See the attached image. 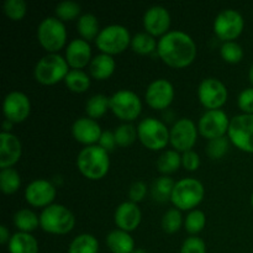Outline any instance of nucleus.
<instances>
[{
    "label": "nucleus",
    "mask_w": 253,
    "mask_h": 253,
    "mask_svg": "<svg viewBox=\"0 0 253 253\" xmlns=\"http://www.w3.org/2000/svg\"><path fill=\"white\" fill-rule=\"evenodd\" d=\"M157 51L166 64L174 68H183L194 61L197 46L189 35L175 30L163 35L158 42Z\"/></svg>",
    "instance_id": "obj_1"
},
{
    "label": "nucleus",
    "mask_w": 253,
    "mask_h": 253,
    "mask_svg": "<svg viewBox=\"0 0 253 253\" xmlns=\"http://www.w3.org/2000/svg\"><path fill=\"white\" fill-rule=\"evenodd\" d=\"M77 166L84 177L89 179H100L106 174L110 166L108 151L100 146H86L79 152Z\"/></svg>",
    "instance_id": "obj_2"
},
{
    "label": "nucleus",
    "mask_w": 253,
    "mask_h": 253,
    "mask_svg": "<svg viewBox=\"0 0 253 253\" xmlns=\"http://www.w3.org/2000/svg\"><path fill=\"white\" fill-rule=\"evenodd\" d=\"M74 215L69 209L59 204H51L44 208L40 216V225L49 234L64 235L74 227Z\"/></svg>",
    "instance_id": "obj_3"
},
{
    "label": "nucleus",
    "mask_w": 253,
    "mask_h": 253,
    "mask_svg": "<svg viewBox=\"0 0 253 253\" xmlns=\"http://www.w3.org/2000/svg\"><path fill=\"white\" fill-rule=\"evenodd\" d=\"M68 74V63L57 53H49L42 57L35 67V78L42 84H54L64 79Z\"/></svg>",
    "instance_id": "obj_4"
},
{
    "label": "nucleus",
    "mask_w": 253,
    "mask_h": 253,
    "mask_svg": "<svg viewBox=\"0 0 253 253\" xmlns=\"http://www.w3.org/2000/svg\"><path fill=\"white\" fill-rule=\"evenodd\" d=\"M204 197V187L202 183L193 178H184L175 183L172 193L173 204L182 210L195 208Z\"/></svg>",
    "instance_id": "obj_5"
},
{
    "label": "nucleus",
    "mask_w": 253,
    "mask_h": 253,
    "mask_svg": "<svg viewBox=\"0 0 253 253\" xmlns=\"http://www.w3.org/2000/svg\"><path fill=\"white\" fill-rule=\"evenodd\" d=\"M67 32L63 22L57 17H46L37 29V39L44 49L57 52L64 46Z\"/></svg>",
    "instance_id": "obj_6"
},
{
    "label": "nucleus",
    "mask_w": 253,
    "mask_h": 253,
    "mask_svg": "<svg viewBox=\"0 0 253 253\" xmlns=\"http://www.w3.org/2000/svg\"><path fill=\"white\" fill-rule=\"evenodd\" d=\"M131 42L130 32L121 25H110L100 31L95 40L99 49L106 54H116L123 52Z\"/></svg>",
    "instance_id": "obj_7"
},
{
    "label": "nucleus",
    "mask_w": 253,
    "mask_h": 253,
    "mask_svg": "<svg viewBox=\"0 0 253 253\" xmlns=\"http://www.w3.org/2000/svg\"><path fill=\"white\" fill-rule=\"evenodd\" d=\"M138 137L147 148L153 151L165 148L169 140V132L163 123L155 118H146L138 124Z\"/></svg>",
    "instance_id": "obj_8"
},
{
    "label": "nucleus",
    "mask_w": 253,
    "mask_h": 253,
    "mask_svg": "<svg viewBox=\"0 0 253 253\" xmlns=\"http://www.w3.org/2000/svg\"><path fill=\"white\" fill-rule=\"evenodd\" d=\"M227 132L237 148L253 153V114H242L232 118Z\"/></svg>",
    "instance_id": "obj_9"
},
{
    "label": "nucleus",
    "mask_w": 253,
    "mask_h": 253,
    "mask_svg": "<svg viewBox=\"0 0 253 253\" xmlns=\"http://www.w3.org/2000/svg\"><path fill=\"white\" fill-rule=\"evenodd\" d=\"M141 100L133 91L119 90L110 98V108L121 120H135L141 113Z\"/></svg>",
    "instance_id": "obj_10"
},
{
    "label": "nucleus",
    "mask_w": 253,
    "mask_h": 253,
    "mask_svg": "<svg viewBox=\"0 0 253 253\" xmlns=\"http://www.w3.org/2000/svg\"><path fill=\"white\" fill-rule=\"evenodd\" d=\"M244 30V19L234 9L222 10L214 21V31L224 41L229 42L239 36Z\"/></svg>",
    "instance_id": "obj_11"
},
{
    "label": "nucleus",
    "mask_w": 253,
    "mask_h": 253,
    "mask_svg": "<svg viewBox=\"0 0 253 253\" xmlns=\"http://www.w3.org/2000/svg\"><path fill=\"white\" fill-rule=\"evenodd\" d=\"M199 100L205 108L216 110L222 106L227 99V89L216 78H207L200 83L198 89Z\"/></svg>",
    "instance_id": "obj_12"
},
{
    "label": "nucleus",
    "mask_w": 253,
    "mask_h": 253,
    "mask_svg": "<svg viewBox=\"0 0 253 253\" xmlns=\"http://www.w3.org/2000/svg\"><path fill=\"white\" fill-rule=\"evenodd\" d=\"M230 121L222 110H208L199 121V131L209 140L222 137L229 131Z\"/></svg>",
    "instance_id": "obj_13"
},
{
    "label": "nucleus",
    "mask_w": 253,
    "mask_h": 253,
    "mask_svg": "<svg viewBox=\"0 0 253 253\" xmlns=\"http://www.w3.org/2000/svg\"><path fill=\"white\" fill-rule=\"evenodd\" d=\"M169 141L177 151L187 152L197 141V127L190 119H180L173 125L169 132Z\"/></svg>",
    "instance_id": "obj_14"
},
{
    "label": "nucleus",
    "mask_w": 253,
    "mask_h": 253,
    "mask_svg": "<svg viewBox=\"0 0 253 253\" xmlns=\"http://www.w3.org/2000/svg\"><path fill=\"white\" fill-rule=\"evenodd\" d=\"M174 90L167 79H157L148 85L146 90V101L153 109H166L172 103Z\"/></svg>",
    "instance_id": "obj_15"
},
{
    "label": "nucleus",
    "mask_w": 253,
    "mask_h": 253,
    "mask_svg": "<svg viewBox=\"0 0 253 253\" xmlns=\"http://www.w3.org/2000/svg\"><path fill=\"white\" fill-rule=\"evenodd\" d=\"M2 109H4L6 120L11 123H21L29 116L31 105H30L29 98L24 93L11 91L5 96Z\"/></svg>",
    "instance_id": "obj_16"
},
{
    "label": "nucleus",
    "mask_w": 253,
    "mask_h": 253,
    "mask_svg": "<svg viewBox=\"0 0 253 253\" xmlns=\"http://www.w3.org/2000/svg\"><path fill=\"white\" fill-rule=\"evenodd\" d=\"M56 197V189L48 180L37 179L27 185L25 198L34 207H48Z\"/></svg>",
    "instance_id": "obj_17"
},
{
    "label": "nucleus",
    "mask_w": 253,
    "mask_h": 253,
    "mask_svg": "<svg viewBox=\"0 0 253 253\" xmlns=\"http://www.w3.org/2000/svg\"><path fill=\"white\" fill-rule=\"evenodd\" d=\"M143 25L150 35H162L169 29L170 15L166 7L156 5L150 7L143 16Z\"/></svg>",
    "instance_id": "obj_18"
},
{
    "label": "nucleus",
    "mask_w": 253,
    "mask_h": 253,
    "mask_svg": "<svg viewBox=\"0 0 253 253\" xmlns=\"http://www.w3.org/2000/svg\"><path fill=\"white\" fill-rule=\"evenodd\" d=\"M0 167L10 168L19 161L21 156V142L15 135L2 131L0 133Z\"/></svg>",
    "instance_id": "obj_19"
},
{
    "label": "nucleus",
    "mask_w": 253,
    "mask_h": 253,
    "mask_svg": "<svg viewBox=\"0 0 253 253\" xmlns=\"http://www.w3.org/2000/svg\"><path fill=\"white\" fill-rule=\"evenodd\" d=\"M72 133L78 142L90 145L100 140L101 128L95 120L89 118H81L72 126Z\"/></svg>",
    "instance_id": "obj_20"
},
{
    "label": "nucleus",
    "mask_w": 253,
    "mask_h": 253,
    "mask_svg": "<svg viewBox=\"0 0 253 253\" xmlns=\"http://www.w3.org/2000/svg\"><path fill=\"white\" fill-rule=\"evenodd\" d=\"M115 222L119 229L130 232L135 230L141 222V211L132 202H126L119 205L115 211Z\"/></svg>",
    "instance_id": "obj_21"
},
{
    "label": "nucleus",
    "mask_w": 253,
    "mask_h": 253,
    "mask_svg": "<svg viewBox=\"0 0 253 253\" xmlns=\"http://www.w3.org/2000/svg\"><path fill=\"white\" fill-rule=\"evenodd\" d=\"M90 49V44L85 40H73L66 49L67 63L76 69L83 68L89 63L91 54Z\"/></svg>",
    "instance_id": "obj_22"
},
{
    "label": "nucleus",
    "mask_w": 253,
    "mask_h": 253,
    "mask_svg": "<svg viewBox=\"0 0 253 253\" xmlns=\"http://www.w3.org/2000/svg\"><path fill=\"white\" fill-rule=\"evenodd\" d=\"M106 245L113 253H132L135 242L128 232L114 230L106 236Z\"/></svg>",
    "instance_id": "obj_23"
},
{
    "label": "nucleus",
    "mask_w": 253,
    "mask_h": 253,
    "mask_svg": "<svg viewBox=\"0 0 253 253\" xmlns=\"http://www.w3.org/2000/svg\"><path fill=\"white\" fill-rule=\"evenodd\" d=\"M115 69V61L110 54L101 53L94 57L89 66L90 74L95 79H106L114 73Z\"/></svg>",
    "instance_id": "obj_24"
},
{
    "label": "nucleus",
    "mask_w": 253,
    "mask_h": 253,
    "mask_svg": "<svg viewBox=\"0 0 253 253\" xmlns=\"http://www.w3.org/2000/svg\"><path fill=\"white\" fill-rule=\"evenodd\" d=\"M10 253H37L39 244L32 235L27 232H16L9 241Z\"/></svg>",
    "instance_id": "obj_25"
},
{
    "label": "nucleus",
    "mask_w": 253,
    "mask_h": 253,
    "mask_svg": "<svg viewBox=\"0 0 253 253\" xmlns=\"http://www.w3.org/2000/svg\"><path fill=\"white\" fill-rule=\"evenodd\" d=\"M99 242L93 235L83 234L77 236L69 245L68 253H98Z\"/></svg>",
    "instance_id": "obj_26"
},
{
    "label": "nucleus",
    "mask_w": 253,
    "mask_h": 253,
    "mask_svg": "<svg viewBox=\"0 0 253 253\" xmlns=\"http://www.w3.org/2000/svg\"><path fill=\"white\" fill-rule=\"evenodd\" d=\"M174 182L172 178L161 177L153 182L152 188H151V194L152 198L158 203H166L168 199L172 198L173 188H174Z\"/></svg>",
    "instance_id": "obj_27"
},
{
    "label": "nucleus",
    "mask_w": 253,
    "mask_h": 253,
    "mask_svg": "<svg viewBox=\"0 0 253 253\" xmlns=\"http://www.w3.org/2000/svg\"><path fill=\"white\" fill-rule=\"evenodd\" d=\"M78 32L82 35L83 39L86 40H96L99 32V21L93 14H84L78 20Z\"/></svg>",
    "instance_id": "obj_28"
},
{
    "label": "nucleus",
    "mask_w": 253,
    "mask_h": 253,
    "mask_svg": "<svg viewBox=\"0 0 253 253\" xmlns=\"http://www.w3.org/2000/svg\"><path fill=\"white\" fill-rule=\"evenodd\" d=\"M14 224L17 229L21 230V232L29 234L30 231H34V230L37 229L40 224V219L31 210L21 209L14 215Z\"/></svg>",
    "instance_id": "obj_29"
},
{
    "label": "nucleus",
    "mask_w": 253,
    "mask_h": 253,
    "mask_svg": "<svg viewBox=\"0 0 253 253\" xmlns=\"http://www.w3.org/2000/svg\"><path fill=\"white\" fill-rule=\"evenodd\" d=\"M64 82H66V85L76 93H83L90 86V79H89L88 74L84 73L81 69L69 71L64 78Z\"/></svg>",
    "instance_id": "obj_30"
},
{
    "label": "nucleus",
    "mask_w": 253,
    "mask_h": 253,
    "mask_svg": "<svg viewBox=\"0 0 253 253\" xmlns=\"http://www.w3.org/2000/svg\"><path fill=\"white\" fill-rule=\"evenodd\" d=\"M110 106V99L103 94L93 95L85 104V111L91 119H98L106 113Z\"/></svg>",
    "instance_id": "obj_31"
},
{
    "label": "nucleus",
    "mask_w": 253,
    "mask_h": 253,
    "mask_svg": "<svg viewBox=\"0 0 253 253\" xmlns=\"http://www.w3.org/2000/svg\"><path fill=\"white\" fill-rule=\"evenodd\" d=\"M21 180L19 173L12 168H5L0 172V188L5 194H12L19 189Z\"/></svg>",
    "instance_id": "obj_32"
},
{
    "label": "nucleus",
    "mask_w": 253,
    "mask_h": 253,
    "mask_svg": "<svg viewBox=\"0 0 253 253\" xmlns=\"http://www.w3.org/2000/svg\"><path fill=\"white\" fill-rule=\"evenodd\" d=\"M182 157L177 151H166L157 161V169L162 173H173L179 168Z\"/></svg>",
    "instance_id": "obj_33"
},
{
    "label": "nucleus",
    "mask_w": 253,
    "mask_h": 253,
    "mask_svg": "<svg viewBox=\"0 0 253 253\" xmlns=\"http://www.w3.org/2000/svg\"><path fill=\"white\" fill-rule=\"evenodd\" d=\"M131 46L136 53L148 54L155 51L157 43H156V40L153 39L152 35L140 32V34H136L133 39L131 40Z\"/></svg>",
    "instance_id": "obj_34"
},
{
    "label": "nucleus",
    "mask_w": 253,
    "mask_h": 253,
    "mask_svg": "<svg viewBox=\"0 0 253 253\" xmlns=\"http://www.w3.org/2000/svg\"><path fill=\"white\" fill-rule=\"evenodd\" d=\"M114 135H115L116 143L121 147H126V146H130L136 140L137 131H136L135 126L132 124H123L119 127H116Z\"/></svg>",
    "instance_id": "obj_35"
},
{
    "label": "nucleus",
    "mask_w": 253,
    "mask_h": 253,
    "mask_svg": "<svg viewBox=\"0 0 253 253\" xmlns=\"http://www.w3.org/2000/svg\"><path fill=\"white\" fill-rule=\"evenodd\" d=\"M220 52H221L222 58L226 62H229V63H237L244 57V49H242V47L234 41L225 42L221 46Z\"/></svg>",
    "instance_id": "obj_36"
},
{
    "label": "nucleus",
    "mask_w": 253,
    "mask_h": 253,
    "mask_svg": "<svg viewBox=\"0 0 253 253\" xmlns=\"http://www.w3.org/2000/svg\"><path fill=\"white\" fill-rule=\"evenodd\" d=\"M227 150H229V140L225 136L210 140L207 145V155L211 160L221 158L227 152Z\"/></svg>",
    "instance_id": "obj_37"
},
{
    "label": "nucleus",
    "mask_w": 253,
    "mask_h": 253,
    "mask_svg": "<svg viewBox=\"0 0 253 253\" xmlns=\"http://www.w3.org/2000/svg\"><path fill=\"white\" fill-rule=\"evenodd\" d=\"M182 214L178 209H169L162 219V227L167 234H174L180 229Z\"/></svg>",
    "instance_id": "obj_38"
},
{
    "label": "nucleus",
    "mask_w": 253,
    "mask_h": 253,
    "mask_svg": "<svg viewBox=\"0 0 253 253\" xmlns=\"http://www.w3.org/2000/svg\"><path fill=\"white\" fill-rule=\"evenodd\" d=\"M205 215L204 212L200 211V210H193L192 212H189L185 219V230H187L189 234H198V232L202 231L205 226Z\"/></svg>",
    "instance_id": "obj_39"
},
{
    "label": "nucleus",
    "mask_w": 253,
    "mask_h": 253,
    "mask_svg": "<svg viewBox=\"0 0 253 253\" xmlns=\"http://www.w3.org/2000/svg\"><path fill=\"white\" fill-rule=\"evenodd\" d=\"M81 12V5L72 0L59 2L56 6V14L62 20H72L76 19Z\"/></svg>",
    "instance_id": "obj_40"
},
{
    "label": "nucleus",
    "mask_w": 253,
    "mask_h": 253,
    "mask_svg": "<svg viewBox=\"0 0 253 253\" xmlns=\"http://www.w3.org/2000/svg\"><path fill=\"white\" fill-rule=\"evenodd\" d=\"M4 11L11 20H21L26 14V2L24 0H6Z\"/></svg>",
    "instance_id": "obj_41"
},
{
    "label": "nucleus",
    "mask_w": 253,
    "mask_h": 253,
    "mask_svg": "<svg viewBox=\"0 0 253 253\" xmlns=\"http://www.w3.org/2000/svg\"><path fill=\"white\" fill-rule=\"evenodd\" d=\"M207 252V247H205L204 241L199 237H188L184 242H183L182 250L180 253H205Z\"/></svg>",
    "instance_id": "obj_42"
},
{
    "label": "nucleus",
    "mask_w": 253,
    "mask_h": 253,
    "mask_svg": "<svg viewBox=\"0 0 253 253\" xmlns=\"http://www.w3.org/2000/svg\"><path fill=\"white\" fill-rule=\"evenodd\" d=\"M239 106L246 114H253V88H247L240 93Z\"/></svg>",
    "instance_id": "obj_43"
},
{
    "label": "nucleus",
    "mask_w": 253,
    "mask_h": 253,
    "mask_svg": "<svg viewBox=\"0 0 253 253\" xmlns=\"http://www.w3.org/2000/svg\"><path fill=\"white\" fill-rule=\"evenodd\" d=\"M147 193V187L143 182H135L128 190V198L132 203L141 202Z\"/></svg>",
    "instance_id": "obj_44"
},
{
    "label": "nucleus",
    "mask_w": 253,
    "mask_h": 253,
    "mask_svg": "<svg viewBox=\"0 0 253 253\" xmlns=\"http://www.w3.org/2000/svg\"><path fill=\"white\" fill-rule=\"evenodd\" d=\"M182 163L184 166L185 169L188 170H195L200 165V158L198 156V153H195L194 151H187L184 152L182 157Z\"/></svg>",
    "instance_id": "obj_45"
},
{
    "label": "nucleus",
    "mask_w": 253,
    "mask_h": 253,
    "mask_svg": "<svg viewBox=\"0 0 253 253\" xmlns=\"http://www.w3.org/2000/svg\"><path fill=\"white\" fill-rule=\"evenodd\" d=\"M115 145H118L115 140V135L111 131H104L100 136V140H99V146L105 151H113Z\"/></svg>",
    "instance_id": "obj_46"
},
{
    "label": "nucleus",
    "mask_w": 253,
    "mask_h": 253,
    "mask_svg": "<svg viewBox=\"0 0 253 253\" xmlns=\"http://www.w3.org/2000/svg\"><path fill=\"white\" fill-rule=\"evenodd\" d=\"M10 239H11V237H10L6 226H4V225H2V226H0V242L4 245V244H6L7 241H10Z\"/></svg>",
    "instance_id": "obj_47"
},
{
    "label": "nucleus",
    "mask_w": 253,
    "mask_h": 253,
    "mask_svg": "<svg viewBox=\"0 0 253 253\" xmlns=\"http://www.w3.org/2000/svg\"><path fill=\"white\" fill-rule=\"evenodd\" d=\"M9 128H11V121H9V120H6L4 123V130H5V132H7V130H9Z\"/></svg>",
    "instance_id": "obj_48"
},
{
    "label": "nucleus",
    "mask_w": 253,
    "mask_h": 253,
    "mask_svg": "<svg viewBox=\"0 0 253 253\" xmlns=\"http://www.w3.org/2000/svg\"><path fill=\"white\" fill-rule=\"evenodd\" d=\"M249 77H250V81H251V83L253 84V64L251 66V68H250V72H249Z\"/></svg>",
    "instance_id": "obj_49"
},
{
    "label": "nucleus",
    "mask_w": 253,
    "mask_h": 253,
    "mask_svg": "<svg viewBox=\"0 0 253 253\" xmlns=\"http://www.w3.org/2000/svg\"><path fill=\"white\" fill-rule=\"evenodd\" d=\"M132 253H147V252H146V250L143 249H135Z\"/></svg>",
    "instance_id": "obj_50"
},
{
    "label": "nucleus",
    "mask_w": 253,
    "mask_h": 253,
    "mask_svg": "<svg viewBox=\"0 0 253 253\" xmlns=\"http://www.w3.org/2000/svg\"><path fill=\"white\" fill-rule=\"evenodd\" d=\"M251 203H252V207H253V193H252V197H251Z\"/></svg>",
    "instance_id": "obj_51"
}]
</instances>
